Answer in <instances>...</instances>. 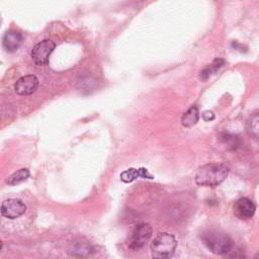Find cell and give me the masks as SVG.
I'll use <instances>...</instances> for the list:
<instances>
[{
  "mask_svg": "<svg viewBox=\"0 0 259 259\" xmlns=\"http://www.w3.org/2000/svg\"><path fill=\"white\" fill-rule=\"evenodd\" d=\"M229 171V167L225 164L208 163L198 168L194 179L200 186L214 187L227 178Z\"/></svg>",
  "mask_w": 259,
  "mask_h": 259,
  "instance_id": "cell-1",
  "label": "cell"
},
{
  "mask_svg": "<svg viewBox=\"0 0 259 259\" xmlns=\"http://www.w3.org/2000/svg\"><path fill=\"white\" fill-rule=\"evenodd\" d=\"M200 238L206 248L217 255H226L233 250L232 239L223 232L209 230L202 233Z\"/></svg>",
  "mask_w": 259,
  "mask_h": 259,
  "instance_id": "cell-2",
  "label": "cell"
},
{
  "mask_svg": "<svg viewBox=\"0 0 259 259\" xmlns=\"http://www.w3.org/2000/svg\"><path fill=\"white\" fill-rule=\"evenodd\" d=\"M177 246L175 237L169 233H159L150 245L151 254L154 258H169L174 254Z\"/></svg>",
  "mask_w": 259,
  "mask_h": 259,
  "instance_id": "cell-3",
  "label": "cell"
},
{
  "mask_svg": "<svg viewBox=\"0 0 259 259\" xmlns=\"http://www.w3.org/2000/svg\"><path fill=\"white\" fill-rule=\"evenodd\" d=\"M152 227L149 224H140L138 225L132 233V236L128 241V248L132 250L142 249L152 237Z\"/></svg>",
  "mask_w": 259,
  "mask_h": 259,
  "instance_id": "cell-4",
  "label": "cell"
},
{
  "mask_svg": "<svg viewBox=\"0 0 259 259\" xmlns=\"http://www.w3.org/2000/svg\"><path fill=\"white\" fill-rule=\"evenodd\" d=\"M55 42L51 39H44L37 42L31 50L32 61L38 66L46 65L49 62L50 56L55 50Z\"/></svg>",
  "mask_w": 259,
  "mask_h": 259,
  "instance_id": "cell-5",
  "label": "cell"
},
{
  "mask_svg": "<svg viewBox=\"0 0 259 259\" xmlns=\"http://www.w3.org/2000/svg\"><path fill=\"white\" fill-rule=\"evenodd\" d=\"M26 210V205L19 199L9 198L1 204V214L4 218L14 220L21 217Z\"/></svg>",
  "mask_w": 259,
  "mask_h": 259,
  "instance_id": "cell-6",
  "label": "cell"
},
{
  "mask_svg": "<svg viewBox=\"0 0 259 259\" xmlns=\"http://www.w3.org/2000/svg\"><path fill=\"white\" fill-rule=\"evenodd\" d=\"M38 86V79L34 75H25L19 78L15 85L14 90L18 95L26 96L32 94Z\"/></svg>",
  "mask_w": 259,
  "mask_h": 259,
  "instance_id": "cell-7",
  "label": "cell"
},
{
  "mask_svg": "<svg viewBox=\"0 0 259 259\" xmlns=\"http://www.w3.org/2000/svg\"><path fill=\"white\" fill-rule=\"evenodd\" d=\"M255 209L256 206L254 202L247 197H242L239 200H237L234 206V211L236 215H238L241 219H250L251 217H253Z\"/></svg>",
  "mask_w": 259,
  "mask_h": 259,
  "instance_id": "cell-8",
  "label": "cell"
},
{
  "mask_svg": "<svg viewBox=\"0 0 259 259\" xmlns=\"http://www.w3.org/2000/svg\"><path fill=\"white\" fill-rule=\"evenodd\" d=\"M22 44V35L15 30H8L3 36V47L8 52H15Z\"/></svg>",
  "mask_w": 259,
  "mask_h": 259,
  "instance_id": "cell-9",
  "label": "cell"
},
{
  "mask_svg": "<svg viewBox=\"0 0 259 259\" xmlns=\"http://www.w3.org/2000/svg\"><path fill=\"white\" fill-rule=\"evenodd\" d=\"M137 178H148V179H153L154 177L149 173V171L146 168H139V169H135V168H130L125 171H123L120 174V179L121 181L125 182V183H130L132 181H134Z\"/></svg>",
  "mask_w": 259,
  "mask_h": 259,
  "instance_id": "cell-10",
  "label": "cell"
},
{
  "mask_svg": "<svg viewBox=\"0 0 259 259\" xmlns=\"http://www.w3.org/2000/svg\"><path fill=\"white\" fill-rule=\"evenodd\" d=\"M70 252L74 256H89L94 252L93 247L84 239H78L72 244Z\"/></svg>",
  "mask_w": 259,
  "mask_h": 259,
  "instance_id": "cell-11",
  "label": "cell"
},
{
  "mask_svg": "<svg viewBox=\"0 0 259 259\" xmlns=\"http://www.w3.org/2000/svg\"><path fill=\"white\" fill-rule=\"evenodd\" d=\"M199 118L198 108L196 106H191L187 111H185L181 117V124L184 127H191L197 123Z\"/></svg>",
  "mask_w": 259,
  "mask_h": 259,
  "instance_id": "cell-12",
  "label": "cell"
},
{
  "mask_svg": "<svg viewBox=\"0 0 259 259\" xmlns=\"http://www.w3.org/2000/svg\"><path fill=\"white\" fill-rule=\"evenodd\" d=\"M220 140H221L222 144L230 151L237 150L242 144L240 137H238L237 135H234V134H227V133L222 134L220 137Z\"/></svg>",
  "mask_w": 259,
  "mask_h": 259,
  "instance_id": "cell-13",
  "label": "cell"
},
{
  "mask_svg": "<svg viewBox=\"0 0 259 259\" xmlns=\"http://www.w3.org/2000/svg\"><path fill=\"white\" fill-rule=\"evenodd\" d=\"M246 131L250 137L259 140V111L249 117L246 123Z\"/></svg>",
  "mask_w": 259,
  "mask_h": 259,
  "instance_id": "cell-14",
  "label": "cell"
},
{
  "mask_svg": "<svg viewBox=\"0 0 259 259\" xmlns=\"http://www.w3.org/2000/svg\"><path fill=\"white\" fill-rule=\"evenodd\" d=\"M28 177H29V170L26 168H21L13 172L10 176H8L6 179V183L8 185H17L25 181Z\"/></svg>",
  "mask_w": 259,
  "mask_h": 259,
  "instance_id": "cell-15",
  "label": "cell"
},
{
  "mask_svg": "<svg viewBox=\"0 0 259 259\" xmlns=\"http://www.w3.org/2000/svg\"><path fill=\"white\" fill-rule=\"evenodd\" d=\"M224 65V61L222 60V59H215L214 61H213V63L209 66V67H207V68H205L204 70H202L201 72H200V79L201 80H205V79H207L209 76H210V74H212L213 72H215L218 69H220L222 66Z\"/></svg>",
  "mask_w": 259,
  "mask_h": 259,
  "instance_id": "cell-16",
  "label": "cell"
},
{
  "mask_svg": "<svg viewBox=\"0 0 259 259\" xmlns=\"http://www.w3.org/2000/svg\"><path fill=\"white\" fill-rule=\"evenodd\" d=\"M202 118H203L205 121H210V120H212V119L214 118V114H213L211 111L206 110V111H204V112L202 113Z\"/></svg>",
  "mask_w": 259,
  "mask_h": 259,
  "instance_id": "cell-17",
  "label": "cell"
},
{
  "mask_svg": "<svg viewBox=\"0 0 259 259\" xmlns=\"http://www.w3.org/2000/svg\"><path fill=\"white\" fill-rule=\"evenodd\" d=\"M256 258H259V253L256 255Z\"/></svg>",
  "mask_w": 259,
  "mask_h": 259,
  "instance_id": "cell-18",
  "label": "cell"
}]
</instances>
